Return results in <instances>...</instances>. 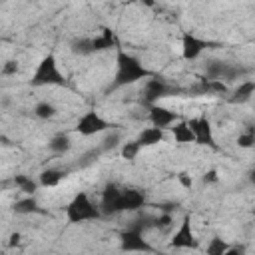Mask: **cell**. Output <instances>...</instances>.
<instances>
[{"instance_id": "cell-1", "label": "cell", "mask_w": 255, "mask_h": 255, "mask_svg": "<svg viewBox=\"0 0 255 255\" xmlns=\"http://www.w3.org/2000/svg\"><path fill=\"white\" fill-rule=\"evenodd\" d=\"M66 213H68V219H70V221L80 223V221L96 219V217L100 215V209H98V205L90 199L88 193H78V195L70 201Z\"/></svg>"}, {"instance_id": "cell-2", "label": "cell", "mask_w": 255, "mask_h": 255, "mask_svg": "<svg viewBox=\"0 0 255 255\" xmlns=\"http://www.w3.org/2000/svg\"><path fill=\"white\" fill-rule=\"evenodd\" d=\"M143 76H147V70L143 68V64L128 54H120L118 58V74H116V80L118 84H131V82H137L141 80Z\"/></svg>"}, {"instance_id": "cell-3", "label": "cell", "mask_w": 255, "mask_h": 255, "mask_svg": "<svg viewBox=\"0 0 255 255\" xmlns=\"http://www.w3.org/2000/svg\"><path fill=\"white\" fill-rule=\"evenodd\" d=\"M36 86H44V84H62V76H60V70H58V64L54 62L52 56L44 58L42 64L38 66L36 74H34V80H32Z\"/></svg>"}, {"instance_id": "cell-4", "label": "cell", "mask_w": 255, "mask_h": 255, "mask_svg": "<svg viewBox=\"0 0 255 255\" xmlns=\"http://www.w3.org/2000/svg\"><path fill=\"white\" fill-rule=\"evenodd\" d=\"M171 245L177 247V249H197L199 247V241L191 229V223H189V217L183 219V223H179V227L175 229L173 237H171Z\"/></svg>"}, {"instance_id": "cell-5", "label": "cell", "mask_w": 255, "mask_h": 255, "mask_svg": "<svg viewBox=\"0 0 255 255\" xmlns=\"http://www.w3.org/2000/svg\"><path fill=\"white\" fill-rule=\"evenodd\" d=\"M106 129H108L106 120H104L100 114H96V112L84 114V116L80 118V122H78V131H80L82 135H94V133H102V131H106Z\"/></svg>"}, {"instance_id": "cell-6", "label": "cell", "mask_w": 255, "mask_h": 255, "mask_svg": "<svg viewBox=\"0 0 255 255\" xmlns=\"http://www.w3.org/2000/svg\"><path fill=\"white\" fill-rule=\"evenodd\" d=\"M147 120L151 122L153 128L165 129V128H171L177 122V114L163 108V106H151L149 112H147Z\"/></svg>"}, {"instance_id": "cell-7", "label": "cell", "mask_w": 255, "mask_h": 255, "mask_svg": "<svg viewBox=\"0 0 255 255\" xmlns=\"http://www.w3.org/2000/svg\"><path fill=\"white\" fill-rule=\"evenodd\" d=\"M187 126L191 128L193 131V137H195V143H201V145H211L213 143V133H211V126H209V120L205 116H199V118H193L187 122Z\"/></svg>"}, {"instance_id": "cell-8", "label": "cell", "mask_w": 255, "mask_h": 255, "mask_svg": "<svg viewBox=\"0 0 255 255\" xmlns=\"http://www.w3.org/2000/svg\"><path fill=\"white\" fill-rule=\"evenodd\" d=\"M181 48H183V58H187V60H195V58L205 50V42L199 40V38L193 36V34H185V36H183V44H181Z\"/></svg>"}, {"instance_id": "cell-9", "label": "cell", "mask_w": 255, "mask_h": 255, "mask_svg": "<svg viewBox=\"0 0 255 255\" xmlns=\"http://www.w3.org/2000/svg\"><path fill=\"white\" fill-rule=\"evenodd\" d=\"M163 139V129H159V128H143L141 131H139V135H137V143L139 145H155V143H159Z\"/></svg>"}, {"instance_id": "cell-10", "label": "cell", "mask_w": 255, "mask_h": 255, "mask_svg": "<svg viewBox=\"0 0 255 255\" xmlns=\"http://www.w3.org/2000/svg\"><path fill=\"white\" fill-rule=\"evenodd\" d=\"M171 133H173V137H175L177 143H193V141H195L193 131H191V128L187 126V122H175V124L171 126Z\"/></svg>"}, {"instance_id": "cell-11", "label": "cell", "mask_w": 255, "mask_h": 255, "mask_svg": "<svg viewBox=\"0 0 255 255\" xmlns=\"http://www.w3.org/2000/svg\"><path fill=\"white\" fill-rule=\"evenodd\" d=\"M62 179H64V171L58 167H48L40 173V185H44V187H56V185H60Z\"/></svg>"}, {"instance_id": "cell-12", "label": "cell", "mask_w": 255, "mask_h": 255, "mask_svg": "<svg viewBox=\"0 0 255 255\" xmlns=\"http://www.w3.org/2000/svg\"><path fill=\"white\" fill-rule=\"evenodd\" d=\"M48 147H50L52 151H56V153H66V151L72 149V139H70L68 135H64V133H58V135H54V137L50 139Z\"/></svg>"}, {"instance_id": "cell-13", "label": "cell", "mask_w": 255, "mask_h": 255, "mask_svg": "<svg viewBox=\"0 0 255 255\" xmlns=\"http://www.w3.org/2000/svg\"><path fill=\"white\" fill-rule=\"evenodd\" d=\"M34 114H36V118H40V120H52V118L58 116V110H56V106L50 104V102H40V104H36Z\"/></svg>"}, {"instance_id": "cell-14", "label": "cell", "mask_w": 255, "mask_h": 255, "mask_svg": "<svg viewBox=\"0 0 255 255\" xmlns=\"http://www.w3.org/2000/svg\"><path fill=\"white\" fill-rule=\"evenodd\" d=\"M227 247H229V245H227L225 239L213 237V239H209V243H207V247H205V255H223Z\"/></svg>"}, {"instance_id": "cell-15", "label": "cell", "mask_w": 255, "mask_h": 255, "mask_svg": "<svg viewBox=\"0 0 255 255\" xmlns=\"http://www.w3.org/2000/svg\"><path fill=\"white\" fill-rule=\"evenodd\" d=\"M139 149H141V145L133 139V141H128V143H124L122 145V157L124 159H133L137 153H139Z\"/></svg>"}, {"instance_id": "cell-16", "label": "cell", "mask_w": 255, "mask_h": 255, "mask_svg": "<svg viewBox=\"0 0 255 255\" xmlns=\"http://www.w3.org/2000/svg\"><path fill=\"white\" fill-rule=\"evenodd\" d=\"M237 143H239V147H251V143H253V131L249 129L247 133H239Z\"/></svg>"}, {"instance_id": "cell-17", "label": "cell", "mask_w": 255, "mask_h": 255, "mask_svg": "<svg viewBox=\"0 0 255 255\" xmlns=\"http://www.w3.org/2000/svg\"><path fill=\"white\" fill-rule=\"evenodd\" d=\"M223 255H245V247H227Z\"/></svg>"}]
</instances>
